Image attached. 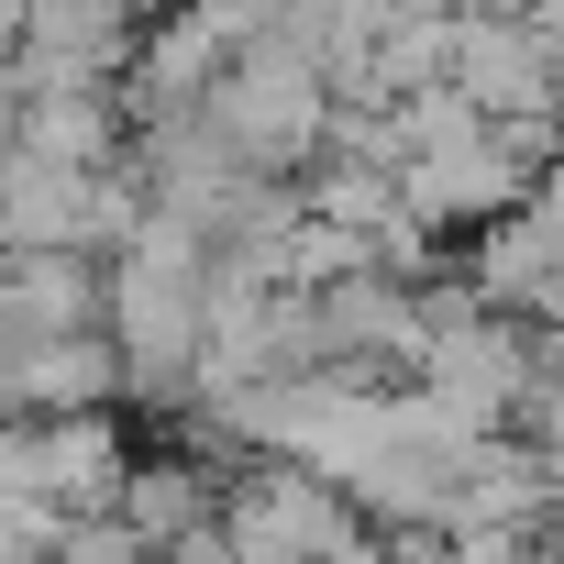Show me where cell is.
Instances as JSON below:
<instances>
[{
	"label": "cell",
	"instance_id": "1",
	"mask_svg": "<svg viewBox=\"0 0 564 564\" xmlns=\"http://www.w3.org/2000/svg\"><path fill=\"white\" fill-rule=\"evenodd\" d=\"M443 89H465L487 122H542L564 133V45L531 12H454L443 34Z\"/></svg>",
	"mask_w": 564,
	"mask_h": 564
},
{
	"label": "cell",
	"instance_id": "2",
	"mask_svg": "<svg viewBox=\"0 0 564 564\" xmlns=\"http://www.w3.org/2000/svg\"><path fill=\"white\" fill-rule=\"evenodd\" d=\"M221 487H232V476H210L199 443H166V454H133V476H122L111 509H122L155 553H177V542H199V531L221 520Z\"/></svg>",
	"mask_w": 564,
	"mask_h": 564
},
{
	"label": "cell",
	"instance_id": "3",
	"mask_svg": "<svg viewBox=\"0 0 564 564\" xmlns=\"http://www.w3.org/2000/svg\"><path fill=\"white\" fill-rule=\"evenodd\" d=\"M520 221H531V243L553 254V276H564V144H553V166L531 177V199H520Z\"/></svg>",
	"mask_w": 564,
	"mask_h": 564
},
{
	"label": "cell",
	"instance_id": "4",
	"mask_svg": "<svg viewBox=\"0 0 564 564\" xmlns=\"http://www.w3.org/2000/svg\"><path fill=\"white\" fill-rule=\"evenodd\" d=\"M23 133H34V78H23V56H0V177L23 166Z\"/></svg>",
	"mask_w": 564,
	"mask_h": 564
},
{
	"label": "cell",
	"instance_id": "5",
	"mask_svg": "<svg viewBox=\"0 0 564 564\" xmlns=\"http://www.w3.org/2000/svg\"><path fill=\"white\" fill-rule=\"evenodd\" d=\"M542 542H553V564H564V509H553V531H542Z\"/></svg>",
	"mask_w": 564,
	"mask_h": 564
},
{
	"label": "cell",
	"instance_id": "6",
	"mask_svg": "<svg viewBox=\"0 0 564 564\" xmlns=\"http://www.w3.org/2000/svg\"><path fill=\"white\" fill-rule=\"evenodd\" d=\"M0 254H12V243H0Z\"/></svg>",
	"mask_w": 564,
	"mask_h": 564
}]
</instances>
